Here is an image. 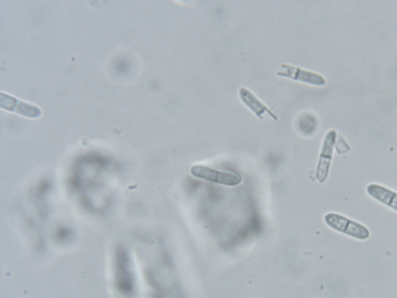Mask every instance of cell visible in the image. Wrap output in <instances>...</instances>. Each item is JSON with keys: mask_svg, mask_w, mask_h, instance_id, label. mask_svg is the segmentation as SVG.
Segmentation results:
<instances>
[{"mask_svg": "<svg viewBox=\"0 0 397 298\" xmlns=\"http://www.w3.org/2000/svg\"><path fill=\"white\" fill-rule=\"evenodd\" d=\"M327 225L338 232L345 234L354 239L366 240L370 237L368 228L357 221L336 213H329L324 217Z\"/></svg>", "mask_w": 397, "mask_h": 298, "instance_id": "1", "label": "cell"}, {"mask_svg": "<svg viewBox=\"0 0 397 298\" xmlns=\"http://www.w3.org/2000/svg\"><path fill=\"white\" fill-rule=\"evenodd\" d=\"M190 172L195 177L227 186H236L242 181L238 173L217 170L204 165H193Z\"/></svg>", "mask_w": 397, "mask_h": 298, "instance_id": "2", "label": "cell"}, {"mask_svg": "<svg viewBox=\"0 0 397 298\" xmlns=\"http://www.w3.org/2000/svg\"><path fill=\"white\" fill-rule=\"evenodd\" d=\"M338 133L336 130H330L324 137L322 151H320L317 167V179L320 183H324L329 177L334 147H336Z\"/></svg>", "mask_w": 397, "mask_h": 298, "instance_id": "3", "label": "cell"}, {"mask_svg": "<svg viewBox=\"0 0 397 298\" xmlns=\"http://www.w3.org/2000/svg\"><path fill=\"white\" fill-rule=\"evenodd\" d=\"M277 75L311 86L324 87L327 84V81L322 75L287 64L281 66V69L277 72Z\"/></svg>", "mask_w": 397, "mask_h": 298, "instance_id": "4", "label": "cell"}, {"mask_svg": "<svg viewBox=\"0 0 397 298\" xmlns=\"http://www.w3.org/2000/svg\"><path fill=\"white\" fill-rule=\"evenodd\" d=\"M239 96L244 105H245L256 117H259L260 119L262 120L263 114H264V113H267L271 117V119H274L275 121L278 120L277 117L271 112V110H269L266 105H264V103L257 98L253 92H250L249 89L246 87L240 88Z\"/></svg>", "mask_w": 397, "mask_h": 298, "instance_id": "5", "label": "cell"}, {"mask_svg": "<svg viewBox=\"0 0 397 298\" xmlns=\"http://www.w3.org/2000/svg\"><path fill=\"white\" fill-rule=\"evenodd\" d=\"M369 196L397 211V193L380 184H369L366 188Z\"/></svg>", "mask_w": 397, "mask_h": 298, "instance_id": "6", "label": "cell"}, {"mask_svg": "<svg viewBox=\"0 0 397 298\" xmlns=\"http://www.w3.org/2000/svg\"><path fill=\"white\" fill-rule=\"evenodd\" d=\"M337 140L338 142H336V149L338 154H344L351 150L350 147H348V144L344 140V138L343 137L338 136V140L337 138Z\"/></svg>", "mask_w": 397, "mask_h": 298, "instance_id": "7", "label": "cell"}]
</instances>
